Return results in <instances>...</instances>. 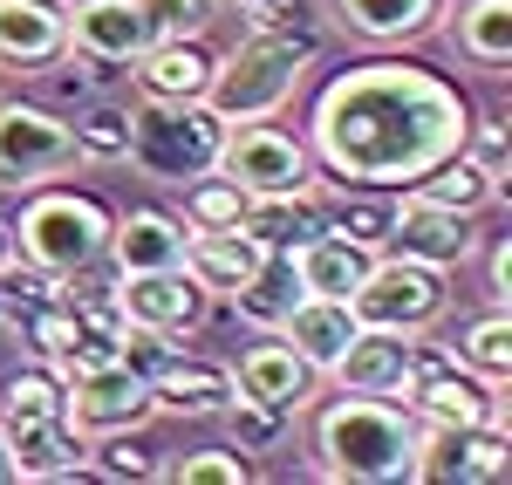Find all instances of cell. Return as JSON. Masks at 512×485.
<instances>
[{
	"label": "cell",
	"instance_id": "cell-43",
	"mask_svg": "<svg viewBox=\"0 0 512 485\" xmlns=\"http://www.w3.org/2000/svg\"><path fill=\"white\" fill-rule=\"evenodd\" d=\"M0 260H14V226H0Z\"/></svg>",
	"mask_w": 512,
	"mask_h": 485
},
{
	"label": "cell",
	"instance_id": "cell-42",
	"mask_svg": "<svg viewBox=\"0 0 512 485\" xmlns=\"http://www.w3.org/2000/svg\"><path fill=\"white\" fill-rule=\"evenodd\" d=\"M14 479V458H7V424H0V485Z\"/></svg>",
	"mask_w": 512,
	"mask_h": 485
},
{
	"label": "cell",
	"instance_id": "cell-33",
	"mask_svg": "<svg viewBox=\"0 0 512 485\" xmlns=\"http://www.w3.org/2000/svg\"><path fill=\"white\" fill-rule=\"evenodd\" d=\"M89 472L110 485H144V479H164V458L137 431H103V445H89Z\"/></svg>",
	"mask_w": 512,
	"mask_h": 485
},
{
	"label": "cell",
	"instance_id": "cell-7",
	"mask_svg": "<svg viewBox=\"0 0 512 485\" xmlns=\"http://www.w3.org/2000/svg\"><path fill=\"white\" fill-rule=\"evenodd\" d=\"M355 322L362 328H403V335H424L431 322H444L451 308V281L444 267H424V260H403V253H376L362 287L349 294Z\"/></svg>",
	"mask_w": 512,
	"mask_h": 485
},
{
	"label": "cell",
	"instance_id": "cell-14",
	"mask_svg": "<svg viewBox=\"0 0 512 485\" xmlns=\"http://www.w3.org/2000/svg\"><path fill=\"white\" fill-rule=\"evenodd\" d=\"M410 417L417 424H506V397L492 383H478L465 363H451V349H437L410 383Z\"/></svg>",
	"mask_w": 512,
	"mask_h": 485
},
{
	"label": "cell",
	"instance_id": "cell-8",
	"mask_svg": "<svg viewBox=\"0 0 512 485\" xmlns=\"http://www.w3.org/2000/svg\"><path fill=\"white\" fill-rule=\"evenodd\" d=\"M62 171H76L69 117L21 103V96H0V192H35Z\"/></svg>",
	"mask_w": 512,
	"mask_h": 485
},
{
	"label": "cell",
	"instance_id": "cell-18",
	"mask_svg": "<svg viewBox=\"0 0 512 485\" xmlns=\"http://www.w3.org/2000/svg\"><path fill=\"white\" fill-rule=\"evenodd\" d=\"M7 458H14V479H76L89 472V438L69 424V410L21 417L7 424Z\"/></svg>",
	"mask_w": 512,
	"mask_h": 485
},
{
	"label": "cell",
	"instance_id": "cell-44",
	"mask_svg": "<svg viewBox=\"0 0 512 485\" xmlns=\"http://www.w3.org/2000/svg\"><path fill=\"white\" fill-rule=\"evenodd\" d=\"M233 7H267V0H233Z\"/></svg>",
	"mask_w": 512,
	"mask_h": 485
},
{
	"label": "cell",
	"instance_id": "cell-26",
	"mask_svg": "<svg viewBox=\"0 0 512 485\" xmlns=\"http://www.w3.org/2000/svg\"><path fill=\"white\" fill-rule=\"evenodd\" d=\"M253 267H260V246L246 240L239 226H219V233H192V240H185V274H192L212 301H226L233 287H246Z\"/></svg>",
	"mask_w": 512,
	"mask_h": 485
},
{
	"label": "cell",
	"instance_id": "cell-16",
	"mask_svg": "<svg viewBox=\"0 0 512 485\" xmlns=\"http://www.w3.org/2000/svg\"><path fill=\"white\" fill-rule=\"evenodd\" d=\"M123 76L137 89V103H205L212 48H205V35H158Z\"/></svg>",
	"mask_w": 512,
	"mask_h": 485
},
{
	"label": "cell",
	"instance_id": "cell-9",
	"mask_svg": "<svg viewBox=\"0 0 512 485\" xmlns=\"http://www.w3.org/2000/svg\"><path fill=\"white\" fill-rule=\"evenodd\" d=\"M437 356V342L424 335H403V328H355V342L335 356V390H355V397H390V404H410V383L417 369Z\"/></svg>",
	"mask_w": 512,
	"mask_h": 485
},
{
	"label": "cell",
	"instance_id": "cell-37",
	"mask_svg": "<svg viewBox=\"0 0 512 485\" xmlns=\"http://www.w3.org/2000/svg\"><path fill=\"white\" fill-rule=\"evenodd\" d=\"M226 417V438H233V451H274L287 431H294V417L274 404H260V397H233V404L219 410Z\"/></svg>",
	"mask_w": 512,
	"mask_h": 485
},
{
	"label": "cell",
	"instance_id": "cell-34",
	"mask_svg": "<svg viewBox=\"0 0 512 485\" xmlns=\"http://www.w3.org/2000/svg\"><path fill=\"white\" fill-rule=\"evenodd\" d=\"M48 301H62V274H48V267L21 260V253L0 260V322H28Z\"/></svg>",
	"mask_w": 512,
	"mask_h": 485
},
{
	"label": "cell",
	"instance_id": "cell-2",
	"mask_svg": "<svg viewBox=\"0 0 512 485\" xmlns=\"http://www.w3.org/2000/svg\"><path fill=\"white\" fill-rule=\"evenodd\" d=\"M417 465V417L390 397H355L315 410V472L335 485H396Z\"/></svg>",
	"mask_w": 512,
	"mask_h": 485
},
{
	"label": "cell",
	"instance_id": "cell-31",
	"mask_svg": "<svg viewBox=\"0 0 512 485\" xmlns=\"http://www.w3.org/2000/svg\"><path fill=\"white\" fill-rule=\"evenodd\" d=\"M69 137H76V164H130V110L123 103L89 96L69 123Z\"/></svg>",
	"mask_w": 512,
	"mask_h": 485
},
{
	"label": "cell",
	"instance_id": "cell-15",
	"mask_svg": "<svg viewBox=\"0 0 512 485\" xmlns=\"http://www.w3.org/2000/svg\"><path fill=\"white\" fill-rule=\"evenodd\" d=\"M62 14H69V48L89 62H110V69H130L158 41L144 0H69Z\"/></svg>",
	"mask_w": 512,
	"mask_h": 485
},
{
	"label": "cell",
	"instance_id": "cell-36",
	"mask_svg": "<svg viewBox=\"0 0 512 485\" xmlns=\"http://www.w3.org/2000/svg\"><path fill=\"white\" fill-rule=\"evenodd\" d=\"M62 410V376L48 363L35 369H14L7 383H0V424H21V417H55Z\"/></svg>",
	"mask_w": 512,
	"mask_h": 485
},
{
	"label": "cell",
	"instance_id": "cell-39",
	"mask_svg": "<svg viewBox=\"0 0 512 485\" xmlns=\"http://www.w3.org/2000/svg\"><path fill=\"white\" fill-rule=\"evenodd\" d=\"M465 158H478L499 185L512 192V178H506V158H512V137H506V117H478L472 110V130H465Z\"/></svg>",
	"mask_w": 512,
	"mask_h": 485
},
{
	"label": "cell",
	"instance_id": "cell-20",
	"mask_svg": "<svg viewBox=\"0 0 512 485\" xmlns=\"http://www.w3.org/2000/svg\"><path fill=\"white\" fill-rule=\"evenodd\" d=\"M69 48V14L62 0H0V62L41 76L55 55Z\"/></svg>",
	"mask_w": 512,
	"mask_h": 485
},
{
	"label": "cell",
	"instance_id": "cell-11",
	"mask_svg": "<svg viewBox=\"0 0 512 485\" xmlns=\"http://www.w3.org/2000/svg\"><path fill=\"white\" fill-rule=\"evenodd\" d=\"M512 465L506 424H417V465L424 485H485Z\"/></svg>",
	"mask_w": 512,
	"mask_h": 485
},
{
	"label": "cell",
	"instance_id": "cell-32",
	"mask_svg": "<svg viewBox=\"0 0 512 485\" xmlns=\"http://www.w3.org/2000/svg\"><path fill=\"white\" fill-rule=\"evenodd\" d=\"M390 212H396L390 192H369V185H355V199H335L328 212H321V226H328V233H342V240H355V246H369V253H383Z\"/></svg>",
	"mask_w": 512,
	"mask_h": 485
},
{
	"label": "cell",
	"instance_id": "cell-22",
	"mask_svg": "<svg viewBox=\"0 0 512 485\" xmlns=\"http://www.w3.org/2000/svg\"><path fill=\"white\" fill-rule=\"evenodd\" d=\"M233 369L212 363V356H171V363L158 369V383H151V404H158V417H219V410L233 404Z\"/></svg>",
	"mask_w": 512,
	"mask_h": 485
},
{
	"label": "cell",
	"instance_id": "cell-28",
	"mask_svg": "<svg viewBox=\"0 0 512 485\" xmlns=\"http://www.w3.org/2000/svg\"><path fill=\"white\" fill-rule=\"evenodd\" d=\"M410 192L431 199V205H451V212H472V219L485 212V205H506V185H499L478 158H465V151H451L444 164H431Z\"/></svg>",
	"mask_w": 512,
	"mask_h": 485
},
{
	"label": "cell",
	"instance_id": "cell-13",
	"mask_svg": "<svg viewBox=\"0 0 512 485\" xmlns=\"http://www.w3.org/2000/svg\"><path fill=\"white\" fill-rule=\"evenodd\" d=\"M123 328H158V335H192L212 308V294L185 274V267H158V274H117L110 287Z\"/></svg>",
	"mask_w": 512,
	"mask_h": 485
},
{
	"label": "cell",
	"instance_id": "cell-38",
	"mask_svg": "<svg viewBox=\"0 0 512 485\" xmlns=\"http://www.w3.org/2000/svg\"><path fill=\"white\" fill-rule=\"evenodd\" d=\"M164 479H178V485H246V479H253V465L226 445V451H192V458L164 465Z\"/></svg>",
	"mask_w": 512,
	"mask_h": 485
},
{
	"label": "cell",
	"instance_id": "cell-27",
	"mask_svg": "<svg viewBox=\"0 0 512 485\" xmlns=\"http://www.w3.org/2000/svg\"><path fill=\"white\" fill-rule=\"evenodd\" d=\"M226 301H233V315L246 328H267V335H274L280 315L301 301V274H294V260H287V253H260V267L246 274V287H233Z\"/></svg>",
	"mask_w": 512,
	"mask_h": 485
},
{
	"label": "cell",
	"instance_id": "cell-3",
	"mask_svg": "<svg viewBox=\"0 0 512 485\" xmlns=\"http://www.w3.org/2000/svg\"><path fill=\"white\" fill-rule=\"evenodd\" d=\"M315 41H287V35H253L233 41L226 55H212V82H205V110L219 123H246V117H280L294 103L301 76L315 69Z\"/></svg>",
	"mask_w": 512,
	"mask_h": 485
},
{
	"label": "cell",
	"instance_id": "cell-29",
	"mask_svg": "<svg viewBox=\"0 0 512 485\" xmlns=\"http://www.w3.org/2000/svg\"><path fill=\"white\" fill-rule=\"evenodd\" d=\"M451 363H465L478 383L506 390V376H512V315H506V308H485V315H472V322L458 328Z\"/></svg>",
	"mask_w": 512,
	"mask_h": 485
},
{
	"label": "cell",
	"instance_id": "cell-5",
	"mask_svg": "<svg viewBox=\"0 0 512 485\" xmlns=\"http://www.w3.org/2000/svg\"><path fill=\"white\" fill-rule=\"evenodd\" d=\"M219 130L205 103H130V164L158 185H192L219 158Z\"/></svg>",
	"mask_w": 512,
	"mask_h": 485
},
{
	"label": "cell",
	"instance_id": "cell-19",
	"mask_svg": "<svg viewBox=\"0 0 512 485\" xmlns=\"http://www.w3.org/2000/svg\"><path fill=\"white\" fill-rule=\"evenodd\" d=\"M355 328H362V322H355V308L342 301V294H301V301L280 315L274 335H280V342H287V349H294L308 369H315V376H328V369H335V356L355 342Z\"/></svg>",
	"mask_w": 512,
	"mask_h": 485
},
{
	"label": "cell",
	"instance_id": "cell-41",
	"mask_svg": "<svg viewBox=\"0 0 512 485\" xmlns=\"http://www.w3.org/2000/svg\"><path fill=\"white\" fill-rule=\"evenodd\" d=\"M485 294H492V308H506L512 301V240L499 233L492 253H485Z\"/></svg>",
	"mask_w": 512,
	"mask_h": 485
},
{
	"label": "cell",
	"instance_id": "cell-6",
	"mask_svg": "<svg viewBox=\"0 0 512 485\" xmlns=\"http://www.w3.org/2000/svg\"><path fill=\"white\" fill-rule=\"evenodd\" d=\"M212 171H226L246 199H260V192H315L321 185L315 158H308V137L280 130L274 117L226 123V130H219V158H212Z\"/></svg>",
	"mask_w": 512,
	"mask_h": 485
},
{
	"label": "cell",
	"instance_id": "cell-4",
	"mask_svg": "<svg viewBox=\"0 0 512 485\" xmlns=\"http://www.w3.org/2000/svg\"><path fill=\"white\" fill-rule=\"evenodd\" d=\"M110 205L96 199V192H69V185H35L28 205H21V219H14V253L21 260H35L48 274H89L96 260H103V246H110Z\"/></svg>",
	"mask_w": 512,
	"mask_h": 485
},
{
	"label": "cell",
	"instance_id": "cell-10",
	"mask_svg": "<svg viewBox=\"0 0 512 485\" xmlns=\"http://www.w3.org/2000/svg\"><path fill=\"white\" fill-rule=\"evenodd\" d=\"M62 410L82 438H103V431H144L158 404H151V383L123 363H89L62 376Z\"/></svg>",
	"mask_w": 512,
	"mask_h": 485
},
{
	"label": "cell",
	"instance_id": "cell-1",
	"mask_svg": "<svg viewBox=\"0 0 512 485\" xmlns=\"http://www.w3.org/2000/svg\"><path fill=\"white\" fill-rule=\"evenodd\" d=\"M465 130H472V103L451 76L403 55H376L321 82L308 110V158L321 178L410 192L431 164L465 151Z\"/></svg>",
	"mask_w": 512,
	"mask_h": 485
},
{
	"label": "cell",
	"instance_id": "cell-23",
	"mask_svg": "<svg viewBox=\"0 0 512 485\" xmlns=\"http://www.w3.org/2000/svg\"><path fill=\"white\" fill-rule=\"evenodd\" d=\"M444 0H335V28H349L369 48H403V41L431 35Z\"/></svg>",
	"mask_w": 512,
	"mask_h": 485
},
{
	"label": "cell",
	"instance_id": "cell-25",
	"mask_svg": "<svg viewBox=\"0 0 512 485\" xmlns=\"http://www.w3.org/2000/svg\"><path fill=\"white\" fill-rule=\"evenodd\" d=\"M239 233L260 253H294L308 233H321V205H315V192H260L239 212Z\"/></svg>",
	"mask_w": 512,
	"mask_h": 485
},
{
	"label": "cell",
	"instance_id": "cell-30",
	"mask_svg": "<svg viewBox=\"0 0 512 485\" xmlns=\"http://www.w3.org/2000/svg\"><path fill=\"white\" fill-rule=\"evenodd\" d=\"M451 41H458L465 62H478V69L499 76V69L512 62V0H465Z\"/></svg>",
	"mask_w": 512,
	"mask_h": 485
},
{
	"label": "cell",
	"instance_id": "cell-24",
	"mask_svg": "<svg viewBox=\"0 0 512 485\" xmlns=\"http://www.w3.org/2000/svg\"><path fill=\"white\" fill-rule=\"evenodd\" d=\"M287 260H294V274H301V294H342V301H349L355 287H362V274H369V260H376V253L321 226V233H308Z\"/></svg>",
	"mask_w": 512,
	"mask_h": 485
},
{
	"label": "cell",
	"instance_id": "cell-12",
	"mask_svg": "<svg viewBox=\"0 0 512 485\" xmlns=\"http://www.w3.org/2000/svg\"><path fill=\"white\" fill-rule=\"evenodd\" d=\"M383 253H403V260H424V267H465L478 253L472 212H451V205H431L417 192H403L390 212V233H383Z\"/></svg>",
	"mask_w": 512,
	"mask_h": 485
},
{
	"label": "cell",
	"instance_id": "cell-40",
	"mask_svg": "<svg viewBox=\"0 0 512 485\" xmlns=\"http://www.w3.org/2000/svg\"><path fill=\"white\" fill-rule=\"evenodd\" d=\"M144 14H151V35H205L219 21L212 0H144Z\"/></svg>",
	"mask_w": 512,
	"mask_h": 485
},
{
	"label": "cell",
	"instance_id": "cell-21",
	"mask_svg": "<svg viewBox=\"0 0 512 485\" xmlns=\"http://www.w3.org/2000/svg\"><path fill=\"white\" fill-rule=\"evenodd\" d=\"M233 390L287 410V417H301V410L315 404V369L301 363L287 342H253V349L239 356V369H233Z\"/></svg>",
	"mask_w": 512,
	"mask_h": 485
},
{
	"label": "cell",
	"instance_id": "cell-17",
	"mask_svg": "<svg viewBox=\"0 0 512 485\" xmlns=\"http://www.w3.org/2000/svg\"><path fill=\"white\" fill-rule=\"evenodd\" d=\"M185 240H192V226H185L178 212L144 205V212L110 219V246H103V260H110L117 274H158V267H185Z\"/></svg>",
	"mask_w": 512,
	"mask_h": 485
},
{
	"label": "cell",
	"instance_id": "cell-35",
	"mask_svg": "<svg viewBox=\"0 0 512 485\" xmlns=\"http://www.w3.org/2000/svg\"><path fill=\"white\" fill-rule=\"evenodd\" d=\"M239 212H246V192H239L226 171H205L185 185V226L192 233H219V226H239Z\"/></svg>",
	"mask_w": 512,
	"mask_h": 485
}]
</instances>
